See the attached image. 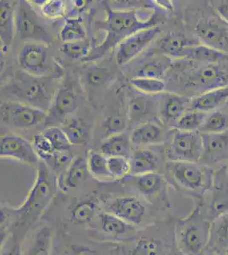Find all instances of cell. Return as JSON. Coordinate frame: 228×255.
<instances>
[{
    "mask_svg": "<svg viewBox=\"0 0 228 255\" xmlns=\"http://www.w3.org/2000/svg\"><path fill=\"white\" fill-rule=\"evenodd\" d=\"M57 179L55 173L45 162L41 161L37 166L34 182L24 199L17 208L1 203L0 214L3 223L8 229L15 226L18 230L30 229L48 208L55 197Z\"/></svg>",
    "mask_w": 228,
    "mask_h": 255,
    "instance_id": "obj_1",
    "label": "cell"
},
{
    "mask_svg": "<svg viewBox=\"0 0 228 255\" xmlns=\"http://www.w3.org/2000/svg\"><path fill=\"white\" fill-rule=\"evenodd\" d=\"M211 225L205 200L194 201L188 216L175 220V239L180 252L183 255H205Z\"/></svg>",
    "mask_w": 228,
    "mask_h": 255,
    "instance_id": "obj_2",
    "label": "cell"
},
{
    "mask_svg": "<svg viewBox=\"0 0 228 255\" xmlns=\"http://www.w3.org/2000/svg\"><path fill=\"white\" fill-rule=\"evenodd\" d=\"M107 17L103 29L106 32L101 50L119 45L122 41L142 29L157 26L156 15L151 9H117L105 4Z\"/></svg>",
    "mask_w": 228,
    "mask_h": 255,
    "instance_id": "obj_3",
    "label": "cell"
},
{
    "mask_svg": "<svg viewBox=\"0 0 228 255\" xmlns=\"http://www.w3.org/2000/svg\"><path fill=\"white\" fill-rule=\"evenodd\" d=\"M213 174L212 168L194 162L167 161L165 163L169 185L193 201L205 200L212 186Z\"/></svg>",
    "mask_w": 228,
    "mask_h": 255,
    "instance_id": "obj_4",
    "label": "cell"
},
{
    "mask_svg": "<svg viewBox=\"0 0 228 255\" xmlns=\"http://www.w3.org/2000/svg\"><path fill=\"white\" fill-rule=\"evenodd\" d=\"M9 94L18 102L31 105L48 112L55 97L51 85L44 77H35L22 71L12 79Z\"/></svg>",
    "mask_w": 228,
    "mask_h": 255,
    "instance_id": "obj_5",
    "label": "cell"
},
{
    "mask_svg": "<svg viewBox=\"0 0 228 255\" xmlns=\"http://www.w3.org/2000/svg\"><path fill=\"white\" fill-rule=\"evenodd\" d=\"M197 63V62H196ZM228 84V69L222 64H201L191 67L185 86L200 94Z\"/></svg>",
    "mask_w": 228,
    "mask_h": 255,
    "instance_id": "obj_6",
    "label": "cell"
},
{
    "mask_svg": "<svg viewBox=\"0 0 228 255\" xmlns=\"http://www.w3.org/2000/svg\"><path fill=\"white\" fill-rule=\"evenodd\" d=\"M167 161L199 163L203 155L201 133L183 132L174 128L171 143L166 151Z\"/></svg>",
    "mask_w": 228,
    "mask_h": 255,
    "instance_id": "obj_7",
    "label": "cell"
},
{
    "mask_svg": "<svg viewBox=\"0 0 228 255\" xmlns=\"http://www.w3.org/2000/svg\"><path fill=\"white\" fill-rule=\"evenodd\" d=\"M1 119L6 125L17 128H30L47 119L48 112L14 100L1 102Z\"/></svg>",
    "mask_w": 228,
    "mask_h": 255,
    "instance_id": "obj_8",
    "label": "cell"
},
{
    "mask_svg": "<svg viewBox=\"0 0 228 255\" xmlns=\"http://www.w3.org/2000/svg\"><path fill=\"white\" fill-rule=\"evenodd\" d=\"M48 44L26 42L18 52V63L24 72L35 76L45 77L50 71Z\"/></svg>",
    "mask_w": 228,
    "mask_h": 255,
    "instance_id": "obj_9",
    "label": "cell"
},
{
    "mask_svg": "<svg viewBox=\"0 0 228 255\" xmlns=\"http://www.w3.org/2000/svg\"><path fill=\"white\" fill-rule=\"evenodd\" d=\"M136 187L140 195L152 205L159 209L171 210V203L168 197L169 183L165 176L159 173L133 176Z\"/></svg>",
    "mask_w": 228,
    "mask_h": 255,
    "instance_id": "obj_10",
    "label": "cell"
},
{
    "mask_svg": "<svg viewBox=\"0 0 228 255\" xmlns=\"http://www.w3.org/2000/svg\"><path fill=\"white\" fill-rule=\"evenodd\" d=\"M28 2L18 3L15 11V30L20 39L49 44L51 37L36 18Z\"/></svg>",
    "mask_w": 228,
    "mask_h": 255,
    "instance_id": "obj_11",
    "label": "cell"
},
{
    "mask_svg": "<svg viewBox=\"0 0 228 255\" xmlns=\"http://www.w3.org/2000/svg\"><path fill=\"white\" fill-rule=\"evenodd\" d=\"M205 197V209L211 221L228 212V172L226 164L214 170L212 186Z\"/></svg>",
    "mask_w": 228,
    "mask_h": 255,
    "instance_id": "obj_12",
    "label": "cell"
},
{
    "mask_svg": "<svg viewBox=\"0 0 228 255\" xmlns=\"http://www.w3.org/2000/svg\"><path fill=\"white\" fill-rule=\"evenodd\" d=\"M160 32L159 26H153L130 35L117 45L116 61L122 66L133 61L147 49Z\"/></svg>",
    "mask_w": 228,
    "mask_h": 255,
    "instance_id": "obj_13",
    "label": "cell"
},
{
    "mask_svg": "<svg viewBox=\"0 0 228 255\" xmlns=\"http://www.w3.org/2000/svg\"><path fill=\"white\" fill-rule=\"evenodd\" d=\"M0 157L37 167L41 162L32 142L14 134H6L0 139Z\"/></svg>",
    "mask_w": 228,
    "mask_h": 255,
    "instance_id": "obj_14",
    "label": "cell"
},
{
    "mask_svg": "<svg viewBox=\"0 0 228 255\" xmlns=\"http://www.w3.org/2000/svg\"><path fill=\"white\" fill-rule=\"evenodd\" d=\"M201 44L228 54V30L211 17L201 18L195 26Z\"/></svg>",
    "mask_w": 228,
    "mask_h": 255,
    "instance_id": "obj_15",
    "label": "cell"
},
{
    "mask_svg": "<svg viewBox=\"0 0 228 255\" xmlns=\"http://www.w3.org/2000/svg\"><path fill=\"white\" fill-rule=\"evenodd\" d=\"M105 211L116 215L130 226H137L144 219L146 207L136 197H120L107 203Z\"/></svg>",
    "mask_w": 228,
    "mask_h": 255,
    "instance_id": "obj_16",
    "label": "cell"
},
{
    "mask_svg": "<svg viewBox=\"0 0 228 255\" xmlns=\"http://www.w3.org/2000/svg\"><path fill=\"white\" fill-rule=\"evenodd\" d=\"M202 165L211 168L224 160H228V131L221 133H201Z\"/></svg>",
    "mask_w": 228,
    "mask_h": 255,
    "instance_id": "obj_17",
    "label": "cell"
},
{
    "mask_svg": "<svg viewBox=\"0 0 228 255\" xmlns=\"http://www.w3.org/2000/svg\"><path fill=\"white\" fill-rule=\"evenodd\" d=\"M18 3L14 1H0V38L1 59L9 51L14 40L15 30V11Z\"/></svg>",
    "mask_w": 228,
    "mask_h": 255,
    "instance_id": "obj_18",
    "label": "cell"
},
{
    "mask_svg": "<svg viewBox=\"0 0 228 255\" xmlns=\"http://www.w3.org/2000/svg\"><path fill=\"white\" fill-rule=\"evenodd\" d=\"M77 95L72 85H64L55 94L52 104L49 108L47 120L61 122L67 115L77 109Z\"/></svg>",
    "mask_w": 228,
    "mask_h": 255,
    "instance_id": "obj_19",
    "label": "cell"
},
{
    "mask_svg": "<svg viewBox=\"0 0 228 255\" xmlns=\"http://www.w3.org/2000/svg\"><path fill=\"white\" fill-rule=\"evenodd\" d=\"M228 255V212L211 221L205 255Z\"/></svg>",
    "mask_w": 228,
    "mask_h": 255,
    "instance_id": "obj_20",
    "label": "cell"
},
{
    "mask_svg": "<svg viewBox=\"0 0 228 255\" xmlns=\"http://www.w3.org/2000/svg\"><path fill=\"white\" fill-rule=\"evenodd\" d=\"M90 174L87 158L74 157L64 174L58 177V187L62 191L77 189L84 184Z\"/></svg>",
    "mask_w": 228,
    "mask_h": 255,
    "instance_id": "obj_21",
    "label": "cell"
},
{
    "mask_svg": "<svg viewBox=\"0 0 228 255\" xmlns=\"http://www.w3.org/2000/svg\"><path fill=\"white\" fill-rule=\"evenodd\" d=\"M156 96L141 93L130 100L129 103V118L130 121L135 122H149L159 112V101Z\"/></svg>",
    "mask_w": 228,
    "mask_h": 255,
    "instance_id": "obj_22",
    "label": "cell"
},
{
    "mask_svg": "<svg viewBox=\"0 0 228 255\" xmlns=\"http://www.w3.org/2000/svg\"><path fill=\"white\" fill-rule=\"evenodd\" d=\"M228 100V84L209 90L191 99L188 109L209 113L217 109Z\"/></svg>",
    "mask_w": 228,
    "mask_h": 255,
    "instance_id": "obj_23",
    "label": "cell"
},
{
    "mask_svg": "<svg viewBox=\"0 0 228 255\" xmlns=\"http://www.w3.org/2000/svg\"><path fill=\"white\" fill-rule=\"evenodd\" d=\"M171 65V59L163 54L158 56H151L136 66L134 70L133 78L162 79Z\"/></svg>",
    "mask_w": 228,
    "mask_h": 255,
    "instance_id": "obj_24",
    "label": "cell"
},
{
    "mask_svg": "<svg viewBox=\"0 0 228 255\" xmlns=\"http://www.w3.org/2000/svg\"><path fill=\"white\" fill-rule=\"evenodd\" d=\"M160 99L159 113L165 120L174 121L175 124L188 110L187 105L189 106L190 102L189 99L171 92L161 94Z\"/></svg>",
    "mask_w": 228,
    "mask_h": 255,
    "instance_id": "obj_25",
    "label": "cell"
},
{
    "mask_svg": "<svg viewBox=\"0 0 228 255\" xmlns=\"http://www.w3.org/2000/svg\"><path fill=\"white\" fill-rule=\"evenodd\" d=\"M131 176L157 173L159 167V157L155 152L147 149L138 150L130 157Z\"/></svg>",
    "mask_w": 228,
    "mask_h": 255,
    "instance_id": "obj_26",
    "label": "cell"
},
{
    "mask_svg": "<svg viewBox=\"0 0 228 255\" xmlns=\"http://www.w3.org/2000/svg\"><path fill=\"white\" fill-rule=\"evenodd\" d=\"M52 229L48 225L39 226L32 233L23 255H51Z\"/></svg>",
    "mask_w": 228,
    "mask_h": 255,
    "instance_id": "obj_27",
    "label": "cell"
},
{
    "mask_svg": "<svg viewBox=\"0 0 228 255\" xmlns=\"http://www.w3.org/2000/svg\"><path fill=\"white\" fill-rule=\"evenodd\" d=\"M195 44H198L181 32H170L159 40V49L170 58L183 59L185 49Z\"/></svg>",
    "mask_w": 228,
    "mask_h": 255,
    "instance_id": "obj_28",
    "label": "cell"
},
{
    "mask_svg": "<svg viewBox=\"0 0 228 255\" xmlns=\"http://www.w3.org/2000/svg\"><path fill=\"white\" fill-rule=\"evenodd\" d=\"M183 59L201 64H223L228 62V54L206 46L195 44L188 47L183 54Z\"/></svg>",
    "mask_w": 228,
    "mask_h": 255,
    "instance_id": "obj_29",
    "label": "cell"
},
{
    "mask_svg": "<svg viewBox=\"0 0 228 255\" xmlns=\"http://www.w3.org/2000/svg\"><path fill=\"white\" fill-rule=\"evenodd\" d=\"M98 208V198L95 195L78 201L70 209V221L78 226L90 224L97 214Z\"/></svg>",
    "mask_w": 228,
    "mask_h": 255,
    "instance_id": "obj_30",
    "label": "cell"
},
{
    "mask_svg": "<svg viewBox=\"0 0 228 255\" xmlns=\"http://www.w3.org/2000/svg\"><path fill=\"white\" fill-rule=\"evenodd\" d=\"M131 144L148 145L160 142L163 138L161 127L153 121L143 123L134 128L130 135Z\"/></svg>",
    "mask_w": 228,
    "mask_h": 255,
    "instance_id": "obj_31",
    "label": "cell"
},
{
    "mask_svg": "<svg viewBox=\"0 0 228 255\" xmlns=\"http://www.w3.org/2000/svg\"><path fill=\"white\" fill-rule=\"evenodd\" d=\"M130 138L124 133L106 138L101 145V152L107 157H123L130 159Z\"/></svg>",
    "mask_w": 228,
    "mask_h": 255,
    "instance_id": "obj_32",
    "label": "cell"
},
{
    "mask_svg": "<svg viewBox=\"0 0 228 255\" xmlns=\"http://www.w3.org/2000/svg\"><path fill=\"white\" fill-rule=\"evenodd\" d=\"M61 128L73 145H81L88 139V128L84 121L78 118H72L61 124Z\"/></svg>",
    "mask_w": 228,
    "mask_h": 255,
    "instance_id": "obj_33",
    "label": "cell"
},
{
    "mask_svg": "<svg viewBox=\"0 0 228 255\" xmlns=\"http://www.w3.org/2000/svg\"><path fill=\"white\" fill-rule=\"evenodd\" d=\"M87 32L80 18L68 17L65 20L62 28L59 32V38L64 43L78 42L86 39Z\"/></svg>",
    "mask_w": 228,
    "mask_h": 255,
    "instance_id": "obj_34",
    "label": "cell"
},
{
    "mask_svg": "<svg viewBox=\"0 0 228 255\" xmlns=\"http://www.w3.org/2000/svg\"><path fill=\"white\" fill-rule=\"evenodd\" d=\"M98 218L101 230L105 233L114 236V237L127 234L128 232L134 230L135 227L124 222L121 219H119L113 214H110L108 212H101L99 214Z\"/></svg>",
    "mask_w": 228,
    "mask_h": 255,
    "instance_id": "obj_35",
    "label": "cell"
},
{
    "mask_svg": "<svg viewBox=\"0 0 228 255\" xmlns=\"http://www.w3.org/2000/svg\"><path fill=\"white\" fill-rule=\"evenodd\" d=\"M207 115V113L188 109L176 121L174 128L183 132L199 131Z\"/></svg>",
    "mask_w": 228,
    "mask_h": 255,
    "instance_id": "obj_36",
    "label": "cell"
},
{
    "mask_svg": "<svg viewBox=\"0 0 228 255\" xmlns=\"http://www.w3.org/2000/svg\"><path fill=\"white\" fill-rule=\"evenodd\" d=\"M228 131V116L222 111L208 113L205 122L199 129L200 133H221Z\"/></svg>",
    "mask_w": 228,
    "mask_h": 255,
    "instance_id": "obj_37",
    "label": "cell"
},
{
    "mask_svg": "<svg viewBox=\"0 0 228 255\" xmlns=\"http://www.w3.org/2000/svg\"><path fill=\"white\" fill-rule=\"evenodd\" d=\"M42 133L49 139L54 151L56 153H66L71 151L72 145L70 143L69 139H67V135L65 134L61 127L51 126L47 128Z\"/></svg>",
    "mask_w": 228,
    "mask_h": 255,
    "instance_id": "obj_38",
    "label": "cell"
},
{
    "mask_svg": "<svg viewBox=\"0 0 228 255\" xmlns=\"http://www.w3.org/2000/svg\"><path fill=\"white\" fill-rule=\"evenodd\" d=\"M130 84L140 93L145 95H161L165 93L166 84L163 79L151 78H132Z\"/></svg>",
    "mask_w": 228,
    "mask_h": 255,
    "instance_id": "obj_39",
    "label": "cell"
},
{
    "mask_svg": "<svg viewBox=\"0 0 228 255\" xmlns=\"http://www.w3.org/2000/svg\"><path fill=\"white\" fill-rule=\"evenodd\" d=\"M87 164L90 174L96 179L112 178L107 167V157L101 152L89 151L87 156Z\"/></svg>",
    "mask_w": 228,
    "mask_h": 255,
    "instance_id": "obj_40",
    "label": "cell"
},
{
    "mask_svg": "<svg viewBox=\"0 0 228 255\" xmlns=\"http://www.w3.org/2000/svg\"><path fill=\"white\" fill-rule=\"evenodd\" d=\"M40 11L44 17L49 20H58L66 15V3L62 0H47L39 1Z\"/></svg>",
    "mask_w": 228,
    "mask_h": 255,
    "instance_id": "obj_41",
    "label": "cell"
},
{
    "mask_svg": "<svg viewBox=\"0 0 228 255\" xmlns=\"http://www.w3.org/2000/svg\"><path fill=\"white\" fill-rule=\"evenodd\" d=\"M60 50L68 58L73 60L84 58L90 54V44L86 40L64 43L60 47Z\"/></svg>",
    "mask_w": 228,
    "mask_h": 255,
    "instance_id": "obj_42",
    "label": "cell"
},
{
    "mask_svg": "<svg viewBox=\"0 0 228 255\" xmlns=\"http://www.w3.org/2000/svg\"><path fill=\"white\" fill-rule=\"evenodd\" d=\"M107 167L112 179H122L130 175V159L126 157H107Z\"/></svg>",
    "mask_w": 228,
    "mask_h": 255,
    "instance_id": "obj_43",
    "label": "cell"
},
{
    "mask_svg": "<svg viewBox=\"0 0 228 255\" xmlns=\"http://www.w3.org/2000/svg\"><path fill=\"white\" fill-rule=\"evenodd\" d=\"M101 126L104 128L105 139L108 137L124 133L126 128V122L124 118L119 115H111L104 119L101 124Z\"/></svg>",
    "mask_w": 228,
    "mask_h": 255,
    "instance_id": "obj_44",
    "label": "cell"
},
{
    "mask_svg": "<svg viewBox=\"0 0 228 255\" xmlns=\"http://www.w3.org/2000/svg\"><path fill=\"white\" fill-rule=\"evenodd\" d=\"M32 144L38 153V157L43 162H46L50 157H52L56 153L54 151L49 139L42 133H38L33 137Z\"/></svg>",
    "mask_w": 228,
    "mask_h": 255,
    "instance_id": "obj_45",
    "label": "cell"
},
{
    "mask_svg": "<svg viewBox=\"0 0 228 255\" xmlns=\"http://www.w3.org/2000/svg\"><path fill=\"white\" fill-rule=\"evenodd\" d=\"M110 76L111 74L107 67L93 66L87 70L86 81L93 86H98L107 83Z\"/></svg>",
    "mask_w": 228,
    "mask_h": 255,
    "instance_id": "obj_46",
    "label": "cell"
},
{
    "mask_svg": "<svg viewBox=\"0 0 228 255\" xmlns=\"http://www.w3.org/2000/svg\"><path fill=\"white\" fill-rule=\"evenodd\" d=\"M1 255H23L21 244L17 234L11 232L10 235L1 243Z\"/></svg>",
    "mask_w": 228,
    "mask_h": 255,
    "instance_id": "obj_47",
    "label": "cell"
},
{
    "mask_svg": "<svg viewBox=\"0 0 228 255\" xmlns=\"http://www.w3.org/2000/svg\"><path fill=\"white\" fill-rule=\"evenodd\" d=\"M212 8L217 12L221 19L228 24V0H219L210 2Z\"/></svg>",
    "mask_w": 228,
    "mask_h": 255,
    "instance_id": "obj_48",
    "label": "cell"
},
{
    "mask_svg": "<svg viewBox=\"0 0 228 255\" xmlns=\"http://www.w3.org/2000/svg\"><path fill=\"white\" fill-rule=\"evenodd\" d=\"M67 255H101L97 250L83 244H73Z\"/></svg>",
    "mask_w": 228,
    "mask_h": 255,
    "instance_id": "obj_49",
    "label": "cell"
},
{
    "mask_svg": "<svg viewBox=\"0 0 228 255\" xmlns=\"http://www.w3.org/2000/svg\"><path fill=\"white\" fill-rule=\"evenodd\" d=\"M228 255L227 254H217V255Z\"/></svg>",
    "mask_w": 228,
    "mask_h": 255,
    "instance_id": "obj_50",
    "label": "cell"
},
{
    "mask_svg": "<svg viewBox=\"0 0 228 255\" xmlns=\"http://www.w3.org/2000/svg\"><path fill=\"white\" fill-rule=\"evenodd\" d=\"M226 166H227V170H228V163H226Z\"/></svg>",
    "mask_w": 228,
    "mask_h": 255,
    "instance_id": "obj_51",
    "label": "cell"
}]
</instances>
